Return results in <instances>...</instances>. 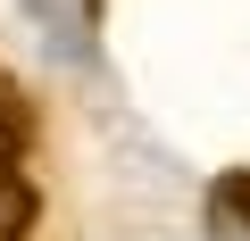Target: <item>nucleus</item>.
Returning a JSON list of instances; mask_svg holds the SVG:
<instances>
[{"label": "nucleus", "mask_w": 250, "mask_h": 241, "mask_svg": "<svg viewBox=\"0 0 250 241\" xmlns=\"http://www.w3.org/2000/svg\"><path fill=\"white\" fill-rule=\"evenodd\" d=\"M34 216H42V191H34L25 158H17V150H0V241H25Z\"/></svg>", "instance_id": "f257e3e1"}, {"label": "nucleus", "mask_w": 250, "mask_h": 241, "mask_svg": "<svg viewBox=\"0 0 250 241\" xmlns=\"http://www.w3.org/2000/svg\"><path fill=\"white\" fill-rule=\"evenodd\" d=\"M208 208H217V233H242V241H250V167H233V175H217V191H208Z\"/></svg>", "instance_id": "7ed1b4c3"}, {"label": "nucleus", "mask_w": 250, "mask_h": 241, "mask_svg": "<svg viewBox=\"0 0 250 241\" xmlns=\"http://www.w3.org/2000/svg\"><path fill=\"white\" fill-rule=\"evenodd\" d=\"M42 133V116H34V100H25V83L9 75V67H0V150H17L25 158V142Z\"/></svg>", "instance_id": "f03ea898"}]
</instances>
